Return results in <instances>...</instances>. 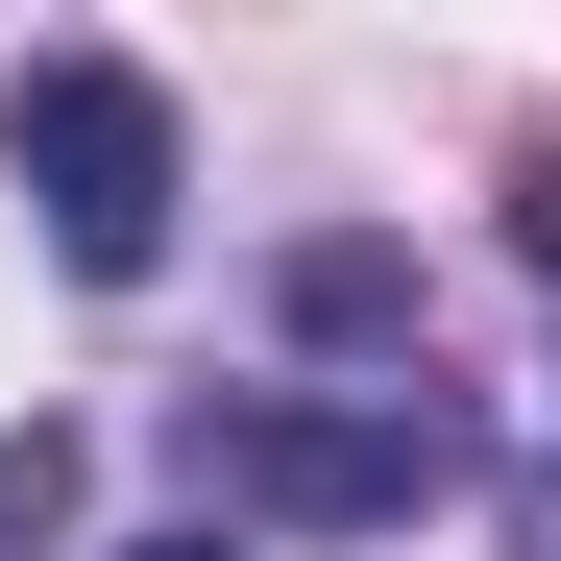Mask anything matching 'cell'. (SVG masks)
<instances>
[{"mask_svg": "<svg viewBox=\"0 0 561 561\" xmlns=\"http://www.w3.org/2000/svg\"><path fill=\"white\" fill-rule=\"evenodd\" d=\"M171 489L220 537H415L489 489V439H463L439 366L415 391H171Z\"/></svg>", "mask_w": 561, "mask_h": 561, "instance_id": "cell-1", "label": "cell"}, {"mask_svg": "<svg viewBox=\"0 0 561 561\" xmlns=\"http://www.w3.org/2000/svg\"><path fill=\"white\" fill-rule=\"evenodd\" d=\"M49 537H73V439L25 415V439H0V561H49Z\"/></svg>", "mask_w": 561, "mask_h": 561, "instance_id": "cell-4", "label": "cell"}, {"mask_svg": "<svg viewBox=\"0 0 561 561\" xmlns=\"http://www.w3.org/2000/svg\"><path fill=\"white\" fill-rule=\"evenodd\" d=\"M513 244H537V268H561V147H537V171H513Z\"/></svg>", "mask_w": 561, "mask_h": 561, "instance_id": "cell-5", "label": "cell"}, {"mask_svg": "<svg viewBox=\"0 0 561 561\" xmlns=\"http://www.w3.org/2000/svg\"><path fill=\"white\" fill-rule=\"evenodd\" d=\"M0 171L49 196V268H73V294H147V268H171V196H196L171 73H123V49H25V73H0Z\"/></svg>", "mask_w": 561, "mask_h": 561, "instance_id": "cell-2", "label": "cell"}, {"mask_svg": "<svg viewBox=\"0 0 561 561\" xmlns=\"http://www.w3.org/2000/svg\"><path fill=\"white\" fill-rule=\"evenodd\" d=\"M513 561H561V463H513Z\"/></svg>", "mask_w": 561, "mask_h": 561, "instance_id": "cell-6", "label": "cell"}, {"mask_svg": "<svg viewBox=\"0 0 561 561\" xmlns=\"http://www.w3.org/2000/svg\"><path fill=\"white\" fill-rule=\"evenodd\" d=\"M268 318H294L318 366H366V391H415V366H439V342H415V244H366V220L268 268Z\"/></svg>", "mask_w": 561, "mask_h": 561, "instance_id": "cell-3", "label": "cell"}, {"mask_svg": "<svg viewBox=\"0 0 561 561\" xmlns=\"http://www.w3.org/2000/svg\"><path fill=\"white\" fill-rule=\"evenodd\" d=\"M123 561H244V537H220V513H171V537H123Z\"/></svg>", "mask_w": 561, "mask_h": 561, "instance_id": "cell-7", "label": "cell"}]
</instances>
